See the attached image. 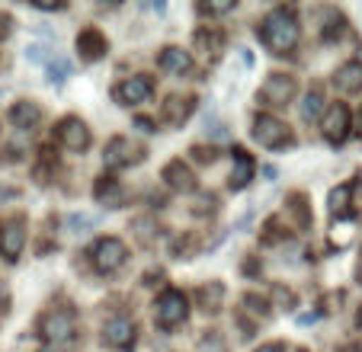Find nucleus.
<instances>
[{
  "label": "nucleus",
  "mask_w": 362,
  "mask_h": 352,
  "mask_svg": "<svg viewBox=\"0 0 362 352\" xmlns=\"http://www.w3.org/2000/svg\"><path fill=\"white\" fill-rule=\"evenodd\" d=\"M96 224H100V215H68V228L77 230V234H87Z\"/></svg>",
  "instance_id": "nucleus-26"
},
{
  "label": "nucleus",
  "mask_w": 362,
  "mask_h": 352,
  "mask_svg": "<svg viewBox=\"0 0 362 352\" xmlns=\"http://www.w3.org/2000/svg\"><path fill=\"white\" fill-rule=\"evenodd\" d=\"M202 352H228V346L218 333H209V336L202 339Z\"/></svg>",
  "instance_id": "nucleus-27"
},
{
  "label": "nucleus",
  "mask_w": 362,
  "mask_h": 352,
  "mask_svg": "<svg viewBox=\"0 0 362 352\" xmlns=\"http://www.w3.org/2000/svg\"><path fill=\"white\" fill-rule=\"evenodd\" d=\"M164 180H167V186L170 189H177V192H192L196 189V176H192V170L186 167L183 160H170L164 167Z\"/></svg>",
  "instance_id": "nucleus-12"
},
{
  "label": "nucleus",
  "mask_w": 362,
  "mask_h": 352,
  "mask_svg": "<svg viewBox=\"0 0 362 352\" xmlns=\"http://www.w3.org/2000/svg\"><path fill=\"white\" fill-rule=\"evenodd\" d=\"M186 314H189V307H186V295L177 291V288H167L158 298V305H154V320H158V327H164V330L183 324Z\"/></svg>",
  "instance_id": "nucleus-2"
},
{
  "label": "nucleus",
  "mask_w": 362,
  "mask_h": 352,
  "mask_svg": "<svg viewBox=\"0 0 362 352\" xmlns=\"http://www.w3.org/2000/svg\"><path fill=\"white\" fill-rule=\"evenodd\" d=\"M103 160H106V167H112V170L132 163V141H129V138H112V141L106 144Z\"/></svg>",
  "instance_id": "nucleus-18"
},
{
  "label": "nucleus",
  "mask_w": 362,
  "mask_h": 352,
  "mask_svg": "<svg viewBox=\"0 0 362 352\" xmlns=\"http://www.w3.org/2000/svg\"><path fill=\"white\" fill-rule=\"evenodd\" d=\"M23 244H26V230H23V221H10L0 230V247L7 253V259H16L23 253Z\"/></svg>",
  "instance_id": "nucleus-16"
},
{
  "label": "nucleus",
  "mask_w": 362,
  "mask_h": 352,
  "mask_svg": "<svg viewBox=\"0 0 362 352\" xmlns=\"http://www.w3.org/2000/svg\"><path fill=\"white\" fill-rule=\"evenodd\" d=\"M253 170H257V163H253V157L247 154L244 148H234V167H231V189H244L247 183L253 180Z\"/></svg>",
  "instance_id": "nucleus-15"
},
{
  "label": "nucleus",
  "mask_w": 362,
  "mask_h": 352,
  "mask_svg": "<svg viewBox=\"0 0 362 352\" xmlns=\"http://www.w3.org/2000/svg\"><path fill=\"white\" fill-rule=\"evenodd\" d=\"M158 64H160V71H167V74L183 77L186 71L192 68V54L183 52V48H177V45H170V48H164V52H160Z\"/></svg>",
  "instance_id": "nucleus-13"
},
{
  "label": "nucleus",
  "mask_w": 362,
  "mask_h": 352,
  "mask_svg": "<svg viewBox=\"0 0 362 352\" xmlns=\"http://www.w3.org/2000/svg\"><path fill=\"white\" fill-rule=\"evenodd\" d=\"M10 33V16H0V35Z\"/></svg>",
  "instance_id": "nucleus-32"
},
{
  "label": "nucleus",
  "mask_w": 362,
  "mask_h": 352,
  "mask_svg": "<svg viewBox=\"0 0 362 352\" xmlns=\"http://www.w3.org/2000/svg\"><path fill=\"white\" fill-rule=\"evenodd\" d=\"M151 93H154V81L148 74H138V77H129L116 90V100H122L125 106H138V102H148Z\"/></svg>",
  "instance_id": "nucleus-9"
},
{
  "label": "nucleus",
  "mask_w": 362,
  "mask_h": 352,
  "mask_svg": "<svg viewBox=\"0 0 362 352\" xmlns=\"http://www.w3.org/2000/svg\"><path fill=\"white\" fill-rule=\"evenodd\" d=\"M349 196H353V186H349V183L337 186V189L330 192V199H327V202H330V215H337V218L346 215V211H349Z\"/></svg>",
  "instance_id": "nucleus-23"
},
{
  "label": "nucleus",
  "mask_w": 362,
  "mask_h": 352,
  "mask_svg": "<svg viewBox=\"0 0 362 352\" xmlns=\"http://www.w3.org/2000/svg\"><path fill=\"white\" fill-rule=\"evenodd\" d=\"M138 129H141V131H154V122H151V119H138Z\"/></svg>",
  "instance_id": "nucleus-31"
},
{
  "label": "nucleus",
  "mask_w": 362,
  "mask_h": 352,
  "mask_svg": "<svg viewBox=\"0 0 362 352\" xmlns=\"http://www.w3.org/2000/svg\"><path fill=\"white\" fill-rule=\"evenodd\" d=\"M257 352H286V346L282 343H267V346H260Z\"/></svg>",
  "instance_id": "nucleus-30"
},
{
  "label": "nucleus",
  "mask_w": 362,
  "mask_h": 352,
  "mask_svg": "<svg viewBox=\"0 0 362 352\" xmlns=\"http://www.w3.org/2000/svg\"><path fill=\"white\" fill-rule=\"evenodd\" d=\"M192 106H196V100H192V96H170V100L164 102V119L170 125H183L186 119H189Z\"/></svg>",
  "instance_id": "nucleus-17"
},
{
  "label": "nucleus",
  "mask_w": 362,
  "mask_h": 352,
  "mask_svg": "<svg viewBox=\"0 0 362 352\" xmlns=\"http://www.w3.org/2000/svg\"><path fill=\"white\" fill-rule=\"evenodd\" d=\"M26 58H29L33 64H48L52 58H55V52H52L48 45H42V42H33V45L26 48Z\"/></svg>",
  "instance_id": "nucleus-25"
},
{
  "label": "nucleus",
  "mask_w": 362,
  "mask_h": 352,
  "mask_svg": "<svg viewBox=\"0 0 362 352\" xmlns=\"http://www.w3.org/2000/svg\"><path fill=\"white\" fill-rule=\"evenodd\" d=\"M103 339L112 346V349H129L135 343V324L129 317H112L110 324L103 327Z\"/></svg>",
  "instance_id": "nucleus-10"
},
{
  "label": "nucleus",
  "mask_w": 362,
  "mask_h": 352,
  "mask_svg": "<svg viewBox=\"0 0 362 352\" xmlns=\"http://www.w3.org/2000/svg\"><path fill=\"white\" fill-rule=\"evenodd\" d=\"M74 333H77V317L68 307H55V311H48L42 317V336L48 343H71Z\"/></svg>",
  "instance_id": "nucleus-3"
},
{
  "label": "nucleus",
  "mask_w": 362,
  "mask_h": 352,
  "mask_svg": "<svg viewBox=\"0 0 362 352\" xmlns=\"http://www.w3.org/2000/svg\"><path fill=\"white\" fill-rule=\"evenodd\" d=\"M244 305H250V311H253V314H267V301L257 298V295H247Z\"/></svg>",
  "instance_id": "nucleus-28"
},
{
  "label": "nucleus",
  "mask_w": 362,
  "mask_h": 352,
  "mask_svg": "<svg viewBox=\"0 0 362 352\" xmlns=\"http://www.w3.org/2000/svg\"><path fill=\"white\" fill-rule=\"evenodd\" d=\"M125 257H129V250H125V244L119 237H103L100 244L93 247V263L100 272H116L125 266Z\"/></svg>",
  "instance_id": "nucleus-5"
},
{
  "label": "nucleus",
  "mask_w": 362,
  "mask_h": 352,
  "mask_svg": "<svg viewBox=\"0 0 362 352\" xmlns=\"http://www.w3.org/2000/svg\"><path fill=\"white\" fill-rule=\"evenodd\" d=\"M96 199L106 202L110 209H119V205H122V189H119V183L112 176H103L100 183H96Z\"/></svg>",
  "instance_id": "nucleus-21"
},
{
  "label": "nucleus",
  "mask_w": 362,
  "mask_h": 352,
  "mask_svg": "<svg viewBox=\"0 0 362 352\" xmlns=\"http://www.w3.org/2000/svg\"><path fill=\"white\" fill-rule=\"evenodd\" d=\"M324 115V93H321V87H311L305 93V100H301V119L305 122H317Z\"/></svg>",
  "instance_id": "nucleus-20"
},
{
  "label": "nucleus",
  "mask_w": 362,
  "mask_h": 352,
  "mask_svg": "<svg viewBox=\"0 0 362 352\" xmlns=\"http://www.w3.org/2000/svg\"><path fill=\"white\" fill-rule=\"evenodd\" d=\"M253 141L260 144V148H282V144L292 141V135H288V129L276 119V115H257L253 119Z\"/></svg>",
  "instance_id": "nucleus-4"
},
{
  "label": "nucleus",
  "mask_w": 362,
  "mask_h": 352,
  "mask_svg": "<svg viewBox=\"0 0 362 352\" xmlns=\"http://www.w3.org/2000/svg\"><path fill=\"white\" fill-rule=\"evenodd\" d=\"M42 352H52V349H42Z\"/></svg>",
  "instance_id": "nucleus-35"
},
{
  "label": "nucleus",
  "mask_w": 362,
  "mask_h": 352,
  "mask_svg": "<svg viewBox=\"0 0 362 352\" xmlns=\"http://www.w3.org/2000/svg\"><path fill=\"white\" fill-rule=\"evenodd\" d=\"M334 87L340 93H359L362 90V61H346L343 68H337Z\"/></svg>",
  "instance_id": "nucleus-14"
},
{
  "label": "nucleus",
  "mask_w": 362,
  "mask_h": 352,
  "mask_svg": "<svg viewBox=\"0 0 362 352\" xmlns=\"http://www.w3.org/2000/svg\"><path fill=\"white\" fill-rule=\"evenodd\" d=\"M45 68H48V81H52V83H64L71 77V61L64 58V54H55Z\"/></svg>",
  "instance_id": "nucleus-24"
},
{
  "label": "nucleus",
  "mask_w": 362,
  "mask_h": 352,
  "mask_svg": "<svg viewBox=\"0 0 362 352\" xmlns=\"http://www.w3.org/2000/svg\"><path fill=\"white\" fill-rule=\"evenodd\" d=\"M298 20H295V10L288 7H276L267 13V20L260 23V42L269 48L273 54H286L298 45Z\"/></svg>",
  "instance_id": "nucleus-1"
},
{
  "label": "nucleus",
  "mask_w": 362,
  "mask_h": 352,
  "mask_svg": "<svg viewBox=\"0 0 362 352\" xmlns=\"http://www.w3.org/2000/svg\"><path fill=\"white\" fill-rule=\"evenodd\" d=\"M292 96H295V77H288V74H269L267 83L260 87V93H257V100H263L267 106H286Z\"/></svg>",
  "instance_id": "nucleus-7"
},
{
  "label": "nucleus",
  "mask_w": 362,
  "mask_h": 352,
  "mask_svg": "<svg viewBox=\"0 0 362 352\" xmlns=\"http://www.w3.org/2000/svg\"><path fill=\"white\" fill-rule=\"evenodd\" d=\"M221 298H225V288H221V282H209L199 288V301H202L205 311H221Z\"/></svg>",
  "instance_id": "nucleus-22"
},
{
  "label": "nucleus",
  "mask_w": 362,
  "mask_h": 352,
  "mask_svg": "<svg viewBox=\"0 0 362 352\" xmlns=\"http://www.w3.org/2000/svg\"><path fill=\"white\" fill-rule=\"evenodd\" d=\"M340 352H362V346H343Z\"/></svg>",
  "instance_id": "nucleus-33"
},
{
  "label": "nucleus",
  "mask_w": 362,
  "mask_h": 352,
  "mask_svg": "<svg viewBox=\"0 0 362 352\" xmlns=\"http://www.w3.org/2000/svg\"><path fill=\"white\" fill-rule=\"evenodd\" d=\"M106 48H110V42H106V35L100 33V29H83L81 35H77V52H81V58H87V61H96V58H103L106 54Z\"/></svg>",
  "instance_id": "nucleus-11"
},
{
  "label": "nucleus",
  "mask_w": 362,
  "mask_h": 352,
  "mask_svg": "<svg viewBox=\"0 0 362 352\" xmlns=\"http://www.w3.org/2000/svg\"><path fill=\"white\" fill-rule=\"evenodd\" d=\"M39 119H42V109L35 106V102H29V100L16 102V106L10 109V122H13L16 129H33Z\"/></svg>",
  "instance_id": "nucleus-19"
},
{
  "label": "nucleus",
  "mask_w": 362,
  "mask_h": 352,
  "mask_svg": "<svg viewBox=\"0 0 362 352\" xmlns=\"http://www.w3.org/2000/svg\"><path fill=\"white\" fill-rule=\"evenodd\" d=\"M0 100H4V87H0Z\"/></svg>",
  "instance_id": "nucleus-34"
},
{
  "label": "nucleus",
  "mask_w": 362,
  "mask_h": 352,
  "mask_svg": "<svg viewBox=\"0 0 362 352\" xmlns=\"http://www.w3.org/2000/svg\"><path fill=\"white\" fill-rule=\"evenodd\" d=\"M205 13H228V10H234V4H205Z\"/></svg>",
  "instance_id": "nucleus-29"
},
{
  "label": "nucleus",
  "mask_w": 362,
  "mask_h": 352,
  "mask_svg": "<svg viewBox=\"0 0 362 352\" xmlns=\"http://www.w3.org/2000/svg\"><path fill=\"white\" fill-rule=\"evenodd\" d=\"M58 141H62L68 151L81 154V151L90 148V129L81 122V119L68 115V119H62V122H58Z\"/></svg>",
  "instance_id": "nucleus-8"
},
{
  "label": "nucleus",
  "mask_w": 362,
  "mask_h": 352,
  "mask_svg": "<svg viewBox=\"0 0 362 352\" xmlns=\"http://www.w3.org/2000/svg\"><path fill=\"white\" fill-rule=\"evenodd\" d=\"M321 131L330 144H343L349 135V109L346 102H334L327 106V112L321 115Z\"/></svg>",
  "instance_id": "nucleus-6"
}]
</instances>
